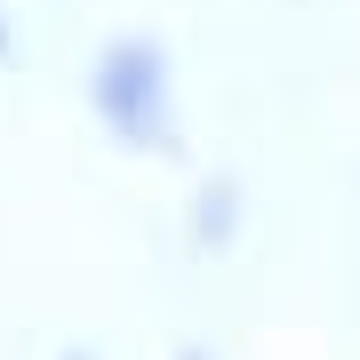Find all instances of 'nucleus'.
Masks as SVG:
<instances>
[{
    "label": "nucleus",
    "mask_w": 360,
    "mask_h": 360,
    "mask_svg": "<svg viewBox=\"0 0 360 360\" xmlns=\"http://www.w3.org/2000/svg\"><path fill=\"white\" fill-rule=\"evenodd\" d=\"M72 360H89V352H72Z\"/></svg>",
    "instance_id": "7ed1b4c3"
},
{
    "label": "nucleus",
    "mask_w": 360,
    "mask_h": 360,
    "mask_svg": "<svg viewBox=\"0 0 360 360\" xmlns=\"http://www.w3.org/2000/svg\"><path fill=\"white\" fill-rule=\"evenodd\" d=\"M184 360H200V352H184Z\"/></svg>",
    "instance_id": "20e7f679"
},
{
    "label": "nucleus",
    "mask_w": 360,
    "mask_h": 360,
    "mask_svg": "<svg viewBox=\"0 0 360 360\" xmlns=\"http://www.w3.org/2000/svg\"><path fill=\"white\" fill-rule=\"evenodd\" d=\"M0 49H8V32H0Z\"/></svg>",
    "instance_id": "f03ea898"
},
{
    "label": "nucleus",
    "mask_w": 360,
    "mask_h": 360,
    "mask_svg": "<svg viewBox=\"0 0 360 360\" xmlns=\"http://www.w3.org/2000/svg\"><path fill=\"white\" fill-rule=\"evenodd\" d=\"M89 104H96V120L120 144H168L176 136V112H168V56L153 49V40H112V49L96 56Z\"/></svg>",
    "instance_id": "f257e3e1"
}]
</instances>
